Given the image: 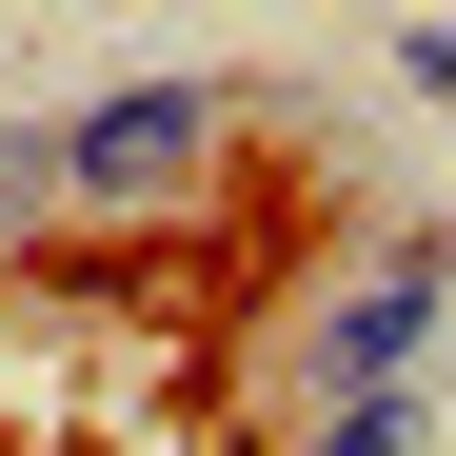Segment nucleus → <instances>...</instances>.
<instances>
[{
    "label": "nucleus",
    "mask_w": 456,
    "mask_h": 456,
    "mask_svg": "<svg viewBox=\"0 0 456 456\" xmlns=\"http://www.w3.org/2000/svg\"><path fill=\"white\" fill-rule=\"evenodd\" d=\"M436 318H456V218H397V239H377L318 318H297V417H318V397H377V377H417Z\"/></svg>",
    "instance_id": "2"
},
{
    "label": "nucleus",
    "mask_w": 456,
    "mask_h": 456,
    "mask_svg": "<svg viewBox=\"0 0 456 456\" xmlns=\"http://www.w3.org/2000/svg\"><path fill=\"white\" fill-rule=\"evenodd\" d=\"M239 159V80H100L60 100V218H179Z\"/></svg>",
    "instance_id": "1"
},
{
    "label": "nucleus",
    "mask_w": 456,
    "mask_h": 456,
    "mask_svg": "<svg viewBox=\"0 0 456 456\" xmlns=\"http://www.w3.org/2000/svg\"><path fill=\"white\" fill-rule=\"evenodd\" d=\"M0 239H60V119H0Z\"/></svg>",
    "instance_id": "4"
},
{
    "label": "nucleus",
    "mask_w": 456,
    "mask_h": 456,
    "mask_svg": "<svg viewBox=\"0 0 456 456\" xmlns=\"http://www.w3.org/2000/svg\"><path fill=\"white\" fill-rule=\"evenodd\" d=\"M297 456H436V397H417V377H377V397H318V417H297Z\"/></svg>",
    "instance_id": "3"
},
{
    "label": "nucleus",
    "mask_w": 456,
    "mask_h": 456,
    "mask_svg": "<svg viewBox=\"0 0 456 456\" xmlns=\"http://www.w3.org/2000/svg\"><path fill=\"white\" fill-rule=\"evenodd\" d=\"M0 456H20V436H0Z\"/></svg>",
    "instance_id": "6"
},
{
    "label": "nucleus",
    "mask_w": 456,
    "mask_h": 456,
    "mask_svg": "<svg viewBox=\"0 0 456 456\" xmlns=\"http://www.w3.org/2000/svg\"><path fill=\"white\" fill-rule=\"evenodd\" d=\"M397 80H417V100H456V20H397Z\"/></svg>",
    "instance_id": "5"
}]
</instances>
